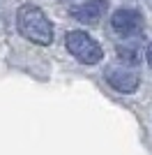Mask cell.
<instances>
[{"label":"cell","mask_w":152,"mask_h":155,"mask_svg":"<svg viewBox=\"0 0 152 155\" xmlns=\"http://www.w3.org/2000/svg\"><path fill=\"white\" fill-rule=\"evenodd\" d=\"M16 26L25 39L39 46H49L53 42V26L37 5H23L16 14Z\"/></svg>","instance_id":"cell-1"},{"label":"cell","mask_w":152,"mask_h":155,"mask_svg":"<svg viewBox=\"0 0 152 155\" xmlns=\"http://www.w3.org/2000/svg\"><path fill=\"white\" fill-rule=\"evenodd\" d=\"M65 44H67V51L83 65H95V63H99V60L104 58V49L99 46V42L92 39L88 32H83V30L67 32Z\"/></svg>","instance_id":"cell-2"},{"label":"cell","mask_w":152,"mask_h":155,"mask_svg":"<svg viewBox=\"0 0 152 155\" xmlns=\"http://www.w3.org/2000/svg\"><path fill=\"white\" fill-rule=\"evenodd\" d=\"M111 28H113L118 35H122V37H134V35H138L141 28H143V16H141V12L129 9V7L118 9V12L111 16Z\"/></svg>","instance_id":"cell-3"},{"label":"cell","mask_w":152,"mask_h":155,"mask_svg":"<svg viewBox=\"0 0 152 155\" xmlns=\"http://www.w3.org/2000/svg\"><path fill=\"white\" fill-rule=\"evenodd\" d=\"M106 81L108 86H113L118 93H134L141 84L138 72L131 70V67H125V65H118V67H108L106 70Z\"/></svg>","instance_id":"cell-4"},{"label":"cell","mask_w":152,"mask_h":155,"mask_svg":"<svg viewBox=\"0 0 152 155\" xmlns=\"http://www.w3.org/2000/svg\"><path fill=\"white\" fill-rule=\"evenodd\" d=\"M108 12V0H85L81 5H76L71 9V16H74L78 23H85V26H95L104 19V14Z\"/></svg>","instance_id":"cell-5"},{"label":"cell","mask_w":152,"mask_h":155,"mask_svg":"<svg viewBox=\"0 0 152 155\" xmlns=\"http://www.w3.org/2000/svg\"><path fill=\"white\" fill-rule=\"evenodd\" d=\"M147 63L152 65V44H150V49H147Z\"/></svg>","instance_id":"cell-6"}]
</instances>
